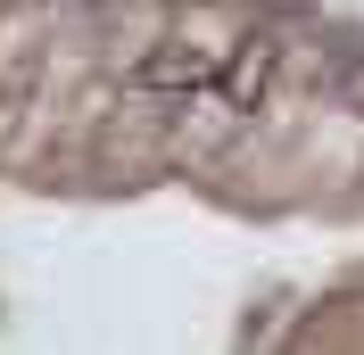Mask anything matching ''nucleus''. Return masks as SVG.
<instances>
[{
	"label": "nucleus",
	"mask_w": 364,
	"mask_h": 355,
	"mask_svg": "<svg viewBox=\"0 0 364 355\" xmlns=\"http://www.w3.org/2000/svg\"><path fill=\"white\" fill-rule=\"evenodd\" d=\"M215 58L207 50H191V42H158V50H141L133 67H124V91H149V99H191V91H207L215 83Z\"/></svg>",
	"instance_id": "1"
},
{
	"label": "nucleus",
	"mask_w": 364,
	"mask_h": 355,
	"mask_svg": "<svg viewBox=\"0 0 364 355\" xmlns=\"http://www.w3.org/2000/svg\"><path fill=\"white\" fill-rule=\"evenodd\" d=\"M273 75H282V42H273V33H249V42L232 50V67L215 75V91H224V108L257 116V108H265V91H273Z\"/></svg>",
	"instance_id": "2"
},
{
	"label": "nucleus",
	"mask_w": 364,
	"mask_h": 355,
	"mask_svg": "<svg viewBox=\"0 0 364 355\" xmlns=\"http://www.w3.org/2000/svg\"><path fill=\"white\" fill-rule=\"evenodd\" d=\"M331 99H340V108H356V116H364V58H356V67H340V83H331Z\"/></svg>",
	"instance_id": "3"
}]
</instances>
